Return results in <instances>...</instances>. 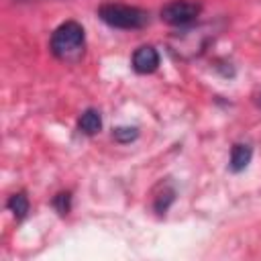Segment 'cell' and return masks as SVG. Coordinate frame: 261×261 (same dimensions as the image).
Listing matches in <instances>:
<instances>
[{
  "mask_svg": "<svg viewBox=\"0 0 261 261\" xmlns=\"http://www.w3.org/2000/svg\"><path fill=\"white\" fill-rule=\"evenodd\" d=\"M200 14V4L190 0H173L161 8V18L171 27L192 24Z\"/></svg>",
  "mask_w": 261,
  "mask_h": 261,
  "instance_id": "cell-3",
  "label": "cell"
},
{
  "mask_svg": "<svg viewBox=\"0 0 261 261\" xmlns=\"http://www.w3.org/2000/svg\"><path fill=\"white\" fill-rule=\"evenodd\" d=\"M6 206H8V210L14 214V218L20 220V218H24L27 212H29V198H27L24 192H16V194H12V196L8 198Z\"/></svg>",
  "mask_w": 261,
  "mask_h": 261,
  "instance_id": "cell-7",
  "label": "cell"
},
{
  "mask_svg": "<svg viewBox=\"0 0 261 261\" xmlns=\"http://www.w3.org/2000/svg\"><path fill=\"white\" fill-rule=\"evenodd\" d=\"M53 206L57 208L59 214H67V212H69V206H71V196H69V192L57 194V196L53 198Z\"/></svg>",
  "mask_w": 261,
  "mask_h": 261,
  "instance_id": "cell-10",
  "label": "cell"
},
{
  "mask_svg": "<svg viewBox=\"0 0 261 261\" xmlns=\"http://www.w3.org/2000/svg\"><path fill=\"white\" fill-rule=\"evenodd\" d=\"M259 106H261V96H259Z\"/></svg>",
  "mask_w": 261,
  "mask_h": 261,
  "instance_id": "cell-11",
  "label": "cell"
},
{
  "mask_svg": "<svg viewBox=\"0 0 261 261\" xmlns=\"http://www.w3.org/2000/svg\"><path fill=\"white\" fill-rule=\"evenodd\" d=\"M130 63H133V69H135L137 73H143V75L153 73V71L159 67V53H157L155 47L143 45V47H139V49L133 53Z\"/></svg>",
  "mask_w": 261,
  "mask_h": 261,
  "instance_id": "cell-4",
  "label": "cell"
},
{
  "mask_svg": "<svg viewBox=\"0 0 261 261\" xmlns=\"http://www.w3.org/2000/svg\"><path fill=\"white\" fill-rule=\"evenodd\" d=\"M173 198H175V192H173L171 188H163V192L155 198V210H157L159 214H163V212L169 208V204L173 202Z\"/></svg>",
  "mask_w": 261,
  "mask_h": 261,
  "instance_id": "cell-8",
  "label": "cell"
},
{
  "mask_svg": "<svg viewBox=\"0 0 261 261\" xmlns=\"http://www.w3.org/2000/svg\"><path fill=\"white\" fill-rule=\"evenodd\" d=\"M98 16L112 29L135 31L149 22V14L143 8L128 4H102L98 8Z\"/></svg>",
  "mask_w": 261,
  "mask_h": 261,
  "instance_id": "cell-2",
  "label": "cell"
},
{
  "mask_svg": "<svg viewBox=\"0 0 261 261\" xmlns=\"http://www.w3.org/2000/svg\"><path fill=\"white\" fill-rule=\"evenodd\" d=\"M77 128H80V133H84L88 137L96 135L102 128V116H100V112L94 110V108L84 110L82 116H80V120H77Z\"/></svg>",
  "mask_w": 261,
  "mask_h": 261,
  "instance_id": "cell-6",
  "label": "cell"
},
{
  "mask_svg": "<svg viewBox=\"0 0 261 261\" xmlns=\"http://www.w3.org/2000/svg\"><path fill=\"white\" fill-rule=\"evenodd\" d=\"M49 49L51 53L65 61V63H75L82 59L84 55V49H86V33H84V27L75 20H67V22H61L53 35H51V41H49Z\"/></svg>",
  "mask_w": 261,
  "mask_h": 261,
  "instance_id": "cell-1",
  "label": "cell"
},
{
  "mask_svg": "<svg viewBox=\"0 0 261 261\" xmlns=\"http://www.w3.org/2000/svg\"><path fill=\"white\" fill-rule=\"evenodd\" d=\"M137 137H139V130L135 126H118V128H114V139L118 143H130Z\"/></svg>",
  "mask_w": 261,
  "mask_h": 261,
  "instance_id": "cell-9",
  "label": "cell"
},
{
  "mask_svg": "<svg viewBox=\"0 0 261 261\" xmlns=\"http://www.w3.org/2000/svg\"><path fill=\"white\" fill-rule=\"evenodd\" d=\"M251 157H253L251 145H247V143H237V145H232V149H230V163H228L230 171H234V173L243 171V169L251 163Z\"/></svg>",
  "mask_w": 261,
  "mask_h": 261,
  "instance_id": "cell-5",
  "label": "cell"
}]
</instances>
